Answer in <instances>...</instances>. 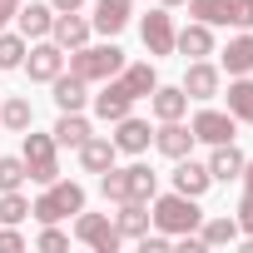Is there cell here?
I'll return each instance as SVG.
<instances>
[{
    "label": "cell",
    "instance_id": "1",
    "mask_svg": "<svg viewBox=\"0 0 253 253\" xmlns=\"http://www.w3.org/2000/svg\"><path fill=\"white\" fill-rule=\"evenodd\" d=\"M154 204V213H149V223L159 228V233H169V238H179V233H199V223H204V213H199V199H189V194H154L149 199Z\"/></svg>",
    "mask_w": 253,
    "mask_h": 253
},
{
    "label": "cell",
    "instance_id": "2",
    "mask_svg": "<svg viewBox=\"0 0 253 253\" xmlns=\"http://www.w3.org/2000/svg\"><path fill=\"white\" fill-rule=\"evenodd\" d=\"M65 65H70V75H80L84 84H104V80H114L119 70H124V50L109 40V45H80V50H70L65 55Z\"/></svg>",
    "mask_w": 253,
    "mask_h": 253
},
{
    "label": "cell",
    "instance_id": "3",
    "mask_svg": "<svg viewBox=\"0 0 253 253\" xmlns=\"http://www.w3.org/2000/svg\"><path fill=\"white\" fill-rule=\"evenodd\" d=\"M80 209H84V189H80L75 179H55V184H45L40 199H30V213H35L40 223H60V218L80 213Z\"/></svg>",
    "mask_w": 253,
    "mask_h": 253
},
{
    "label": "cell",
    "instance_id": "4",
    "mask_svg": "<svg viewBox=\"0 0 253 253\" xmlns=\"http://www.w3.org/2000/svg\"><path fill=\"white\" fill-rule=\"evenodd\" d=\"M20 159H25V174L35 179V184H55L60 179V144H55V134H25V144H20Z\"/></svg>",
    "mask_w": 253,
    "mask_h": 253
},
{
    "label": "cell",
    "instance_id": "5",
    "mask_svg": "<svg viewBox=\"0 0 253 253\" xmlns=\"http://www.w3.org/2000/svg\"><path fill=\"white\" fill-rule=\"evenodd\" d=\"M75 238L84 243V248H94V253H114L124 238H119V228H114V218H104V213H84L80 209V218H75Z\"/></svg>",
    "mask_w": 253,
    "mask_h": 253
},
{
    "label": "cell",
    "instance_id": "6",
    "mask_svg": "<svg viewBox=\"0 0 253 253\" xmlns=\"http://www.w3.org/2000/svg\"><path fill=\"white\" fill-rule=\"evenodd\" d=\"M189 129H194V139H199V144H209V149H213V144L238 139V119H233L228 109H199Z\"/></svg>",
    "mask_w": 253,
    "mask_h": 253
},
{
    "label": "cell",
    "instance_id": "7",
    "mask_svg": "<svg viewBox=\"0 0 253 253\" xmlns=\"http://www.w3.org/2000/svg\"><path fill=\"white\" fill-rule=\"evenodd\" d=\"M139 40H144L149 55H174V20H169V5H159V10H149V15L139 20Z\"/></svg>",
    "mask_w": 253,
    "mask_h": 253
},
{
    "label": "cell",
    "instance_id": "8",
    "mask_svg": "<svg viewBox=\"0 0 253 253\" xmlns=\"http://www.w3.org/2000/svg\"><path fill=\"white\" fill-rule=\"evenodd\" d=\"M89 104H94V114H99L104 124H114V119H124V114L134 109V94L124 89V80L114 75V80H104V89H99V94H89Z\"/></svg>",
    "mask_w": 253,
    "mask_h": 253
},
{
    "label": "cell",
    "instance_id": "9",
    "mask_svg": "<svg viewBox=\"0 0 253 253\" xmlns=\"http://www.w3.org/2000/svg\"><path fill=\"white\" fill-rule=\"evenodd\" d=\"M25 70H30V80H45V84H50V80L65 70V50L45 35V40H35V45L25 50Z\"/></svg>",
    "mask_w": 253,
    "mask_h": 253
},
{
    "label": "cell",
    "instance_id": "10",
    "mask_svg": "<svg viewBox=\"0 0 253 253\" xmlns=\"http://www.w3.org/2000/svg\"><path fill=\"white\" fill-rule=\"evenodd\" d=\"M194 129L189 124H179V119H159V129H154V149L164 154V159H184V154H194Z\"/></svg>",
    "mask_w": 253,
    "mask_h": 253
},
{
    "label": "cell",
    "instance_id": "11",
    "mask_svg": "<svg viewBox=\"0 0 253 253\" xmlns=\"http://www.w3.org/2000/svg\"><path fill=\"white\" fill-rule=\"evenodd\" d=\"M89 35H94V25L80 15V10H65V15H55V25H50V40L70 55V50H80V45H89Z\"/></svg>",
    "mask_w": 253,
    "mask_h": 253
},
{
    "label": "cell",
    "instance_id": "12",
    "mask_svg": "<svg viewBox=\"0 0 253 253\" xmlns=\"http://www.w3.org/2000/svg\"><path fill=\"white\" fill-rule=\"evenodd\" d=\"M149 144H154V129H149V119H134V114L114 119V149H119V154H144Z\"/></svg>",
    "mask_w": 253,
    "mask_h": 253
},
{
    "label": "cell",
    "instance_id": "13",
    "mask_svg": "<svg viewBox=\"0 0 253 253\" xmlns=\"http://www.w3.org/2000/svg\"><path fill=\"white\" fill-rule=\"evenodd\" d=\"M223 89V70L209 65V60H189V75H184V94L189 99H213Z\"/></svg>",
    "mask_w": 253,
    "mask_h": 253
},
{
    "label": "cell",
    "instance_id": "14",
    "mask_svg": "<svg viewBox=\"0 0 253 253\" xmlns=\"http://www.w3.org/2000/svg\"><path fill=\"white\" fill-rule=\"evenodd\" d=\"M209 184H213L209 164H199L194 154L174 159V189H179V194H189V199H204V194H209Z\"/></svg>",
    "mask_w": 253,
    "mask_h": 253
},
{
    "label": "cell",
    "instance_id": "15",
    "mask_svg": "<svg viewBox=\"0 0 253 253\" xmlns=\"http://www.w3.org/2000/svg\"><path fill=\"white\" fill-rule=\"evenodd\" d=\"M174 50H179L184 60H204V55H213V25L189 20L184 30H174Z\"/></svg>",
    "mask_w": 253,
    "mask_h": 253
},
{
    "label": "cell",
    "instance_id": "16",
    "mask_svg": "<svg viewBox=\"0 0 253 253\" xmlns=\"http://www.w3.org/2000/svg\"><path fill=\"white\" fill-rule=\"evenodd\" d=\"M129 15H134V0H94L89 25H94L99 35H119L124 25H129Z\"/></svg>",
    "mask_w": 253,
    "mask_h": 253
},
{
    "label": "cell",
    "instance_id": "17",
    "mask_svg": "<svg viewBox=\"0 0 253 253\" xmlns=\"http://www.w3.org/2000/svg\"><path fill=\"white\" fill-rule=\"evenodd\" d=\"M75 154H80L84 174H104V169H114V159H119V149H114V139H109V134H89Z\"/></svg>",
    "mask_w": 253,
    "mask_h": 253
},
{
    "label": "cell",
    "instance_id": "18",
    "mask_svg": "<svg viewBox=\"0 0 253 253\" xmlns=\"http://www.w3.org/2000/svg\"><path fill=\"white\" fill-rule=\"evenodd\" d=\"M15 20H20L25 40H45L55 25V10H50V0H30V5H15Z\"/></svg>",
    "mask_w": 253,
    "mask_h": 253
},
{
    "label": "cell",
    "instance_id": "19",
    "mask_svg": "<svg viewBox=\"0 0 253 253\" xmlns=\"http://www.w3.org/2000/svg\"><path fill=\"white\" fill-rule=\"evenodd\" d=\"M50 134H55L60 149H80L94 129H89V119H84L80 109H60V119H55V129H50Z\"/></svg>",
    "mask_w": 253,
    "mask_h": 253
},
{
    "label": "cell",
    "instance_id": "20",
    "mask_svg": "<svg viewBox=\"0 0 253 253\" xmlns=\"http://www.w3.org/2000/svg\"><path fill=\"white\" fill-rule=\"evenodd\" d=\"M114 228H119V238H144L149 233V204L144 199H124L119 213H114Z\"/></svg>",
    "mask_w": 253,
    "mask_h": 253
},
{
    "label": "cell",
    "instance_id": "21",
    "mask_svg": "<svg viewBox=\"0 0 253 253\" xmlns=\"http://www.w3.org/2000/svg\"><path fill=\"white\" fill-rule=\"evenodd\" d=\"M149 109H154V119H184V109H189V94H184V84H154V94H149Z\"/></svg>",
    "mask_w": 253,
    "mask_h": 253
},
{
    "label": "cell",
    "instance_id": "22",
    "mask_svg": "<svg viewBox=\"0 0 253 253\" xmlns=\"http://www.w3.org/2000/svg\"><path fill=\"white\" fill-rule=\"evenodd\" d=\"M209 174H213V184H233V179L243 174V154L233 149V139H228V144H213V154H209Z\"/></svg>",
    "mask_w": 253,
    "mask_h": 253
},
{
    "label": "cell",
    "instance_id": "23",
    "mask_svg": "<svg viewBox=\"0 0 253 253\" xmlns=\"http://www.w3.org/2000/svg\"><path fill=\"white\" fill-rule=\"evenodd\" d=\"M238 218H228V213H218V218H204L199 223V238H204V248H233L238 243Z\"/></svg>",
    "mask_w": 253,
    "mask_h": 253
},
{
    "label": "cell",
    "instance_id": "24",
    "mask_svg": "<svg viewBox=\"0 0 253 253\" xmlns=\"http://www.w3.org/2000/svg\"><path fill=\"white\" fill-rule=\"evenodd\" d=\"M218 60H223V70L228 75H253V35L243 30V35H233L223 50H218Z\"/></svg>",
    "mask_w": 253,
    "mask_h": 253
},
{
    "label": "cell",
    "instance_id": "25",
    "mask_svg": "<svg viewBox=\"0 0 253 253\" xmlns=\"http://www.w3.org/2000/svg\"><path fill=\"white\" fill-rule=\"evenodd\" d=\"M50 84H55V104H60V109H84V104H89V84H84L80 75H65V70H60Z\"/></svg>",
    "mask_w": 253,
    "mask_h": 253
},
{
    "label": "cell",
    "instance_id": "26",
    "mask_svg": "<svg viewBox=\"0 0 253 253\" xmlns=\"http://www.w3.org/2000/svg\"><path fill=\"white\" fill-rule=\"evenodd\" d=\"M119 80H124V89H129L134 99H149V94H154V84H159V70H154L149 60H139V65H124V70H119Z\"/></svg>",
    "mask_w": 253,
    "mask_h": 253
},
{
    "label": "cell",
    "instance_id": "27",
    "mask_svg": "<svg viewBox=\"0 0 253 253\" xmlns=\"http://www.w3.org/2000/svg\"><path fill=\"white\" fill-rule=\"evenodd\" d=\"M228 114L238 124H253V80L248 75H233V84H228Z\"/></svg>",
    "mask_w": 253,
    "mask_h": 253
},
{
    "label": "cell",
    "instance_id": "28",
    "mask_svg": "<svg viewBox=\"0 0 253 253\" xmlns=\"http://www.w3.org/2000/svg\"><path fill=\"white\" fill-rule=\"evenodd\" d=\"M124 184H129V199H144V204L159 194V174L149 164H129V169H124Z\"/></svg>",
    "mask_w": 253,
    "mask_h": 253
},
{
    "label": "cell",
    "instance_id": "29",
    "mask_svg": "<svg viewBox=\"0 0 253 253\" xmlns=\"http://www.w3.org/2000/svg\"><path fill=\"white\" fill-rule=\"evenodd\" d=\"M0 124H5V129H15V134H25L30 129V124H35V109H30V99H5V104H0Z\"/></svg>",
    "mask_w": 253,
    "mask_h": 253
},
{
    "label": "cell",
    "instance_id": "30",
    "mask_svg": "<svg viewBox=\"0 0 253 253\" xmlns=\"http://www.w3.org/2000/svg\"><path fill=\"white\" fill-rule=\"evenodd\" d=\"M25 35H10V30H0V70H20L25 65Z\"/></svg>",
    "mask_w": 253,
    "mask_h": 253
},
{
    "label": "cell",
    "instance_id": "31",
    "mask_svg": "<svg viewBox=\"0 0 253 253\" xmlns=\"http://www.w3.org/2000/svg\"><path fill=\"white\" fill-rule=\"evenodd\" d=\"M20 218H30V199L20 189H5L0 194V223H20Z\"/></svg>",
    "mask_w": 253,
    "mask_h": 253
},
{
    "label": "cell",
    "instance_id": "32",
    "mask_svg": "<svg viewBox=\"0 0 253 253\" xmlns=\"http://www.w3.org/2000/svg\"><path fill=\"white\" fill-rule=\"evenodd\" d=\"M99 194H104L109 204H124V199H129V184H124V169H104V174H99Z\"/></svg>",
    "mask_w": 253,
    "mask_h": 253
},
{
    "label": "cell",
    "instance_id": "33",
    "mask_svg": "<svg viewBox=\"0 0 253 253\" xmlns=\"http://www.w3.org/2000/svg\"><path fill=\"white\" fill-rule=\"evenodd\" d=\"M30 174H25V159H10V154H0V194L5 189H20Z\"/></svg>",
    "mask_w": 253,
    "mask_h": 253
},
{
    "label": "cell",
    "instance_id": "34",
    "mask_svg": "<svg viewBox=\"0 0 253 253\" xmlns=\"http://www.w3.org/2000/svg\"><path fill=\"white\" fill-rule=\"evenodd\" d=\"M223 25L253 30V0H228V5H223Z\"/></svg>",
    "mask_w": 253,
    "mask_h": 253
},
{
    "label": "cell",
    "instance_id": "35",
    "mask_svg": "<svg viewBox=\"0 0 253 253\" xmlns=\"http://www.w3.org/2000/svg\"><path fill=\"white\" fill-rule=\"evenodd\" d=\"M223 5L228 0H189V15L204 20V25H223Z\"/></svg>",
    "mask_w": 253,
    "mask_h": 253
},
{
    "label": "cell",
    "instance_id": "36",
    "mask_svg": "<svg viewBox=\"0 0 253 253\" xmlns=\"http://www.w3.org/2000/svg\"><path fill=\"white\" fill-rule=\"evenodd\" d=\"M35 248H45V253H65V248H70V233H60L55 223H45V233L35 238Z\"/></svg>",
    "mask_w": 253,
    "mask_h": 253
},
{
    "label": "cell",
    "instance_id": "37",
    "mask_svg": "<svg viewBox=\"0 0 253 253\" xmlns=\"http://www.w3.org/2000/svg\"><path fill=\"white\" fill-rule=\"evenodd\" d=\"M233 218H238V228H243V233H253V189H243V199H238V213H233Z\"/></svg>",
    "mask_w": 253,
    "mask_h": 253
},
{
    "label": "cell",
    "instance_id": "38",
    "mask_svg": "<svg viewBox=\"0 0 253 253\" xmlns=\"http://www.w3.org/2000/svg\"><path fill=\"white\" fill-rule=\"evenodd\" d=\"M0 248H5V253L25 248V233H15V223H5V228H0Z\"/></svg>",
    "mask_w": 253,
    "mask_h": 253
},
{
    "label": "cell",
    "instance_id": "39",
    "mask_svg": "<svg viewBox=\"0 0 253 253\" xmlns=\"http://www.w3.org/2000/svg\"><path fill=\"white\" fill-rule=\"evenodd\" d=\"M144 253H169V233H144Z\"/></svg>",
    "mask_w": 253,
    "mask_h": 253
},
{
    "label": "cell",
    "instance_id": "40",
    "mask_svg": "<svg viewBox=\"0 0 253 253\" xmlns=\"http://www.w3.org/2000/svg\"><path fill=\"white\" fill-rule=\"evenodd\" d=\"M15 5H20V0H0V30L10 25V15H15Z\"/></svg>",
    "mask_w": 253,
    "mask_h": 253
},
{
    "label": "cell",
    "instance_id": "41",
    "mask_svg": "<svg viewBox=\"0 0 253 253\" xmlns=\"http://www.w3.org/2000/svg\"><path fill=\"white\" fill-rule=\"evenodd\" d=\"M80 5H84V0H50V10H55V15H65V10H80Z\"/></svg>",
    "mask_w": 253,
    "mask_h": 253
},
{
    "label": "cell",
    "instance_id": "42",
    "mask_svg": "<svg viewBox=\"0 0 253 253\" xmlns=\"http://www.w3.org/2000/svg\"><path fill=\"white\" fill-rule=\"evenodd\" d=\"M238 179H243V189H253V159H243V174Z\"/></svg>",
    "mask_w": 253,
    "mask_h": 253
},
{
    "label": "cell",
    "instance_id": "43",
    "mask_svg": "<svg viewBox=\"0 0 253 253\" xmlns=\"http://www.w3.org/2000/svg\"><path fill=\"white\" fill-rule=\"evenodd\" d=\"M159 5H184V0H159Z\"/></svg>",
    "mask_w": 253,
    "mask_h": 253
}]
</instances>
